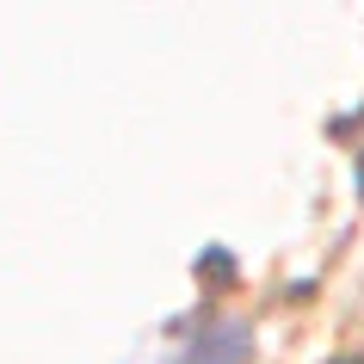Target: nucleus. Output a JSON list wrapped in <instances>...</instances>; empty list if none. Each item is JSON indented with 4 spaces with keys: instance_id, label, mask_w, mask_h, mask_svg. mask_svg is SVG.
Returning <instances> with one entry per match:
<instances>
[{
    "instance_id": "f257e3e1",
    "label": "nucleus",
    "mask_w": 364,
    "mask_h": 364,
    "mask_svg": "<svg viewBox=\"0 0 364 364\" xmlns=\"http://www.w3.org/2000/svg\"><path fill=\"white\" fill-rule=\"evenodd\" d=\"M173 364H253V327L241 315H216L179 346Z\"/></svg>"
}]
</instances>
